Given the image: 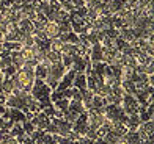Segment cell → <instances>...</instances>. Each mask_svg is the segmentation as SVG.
<instances>
[{
  "mask_svg": "<svg viewBox=\"0 0 154 144\" xmlns=\"http://www.w3.org/2000/svg\"><path fill=\"white\" fill-rule=\"evenodd\" d=\"M72 86L77 88V90H87V75L85 72H77L75 77L72 80Z\"/></svg>",
  "mask_w": 154,
  "mask_h": 144,
  "instance_id": "277c9868",
  "label": "cell"
},
{
  "mask_svg": "<svg viewBox=\"0 0 154 144\" xmlns=\"http://www.w3.org/2000/svg\"><path fill=\"white\" fill-rule=\"evenodd\" d=\"M121 102H123V111L126 113V114H134V113H138V108H140V105H138V102H137V99H135V96H132V94H123V99H121Z\"/></svg>",
  "mask_w": 154,
  "mask_h": 144,
  "instance_id": "6da1fadb",
  "label": "cell"
},
{
  "mask_svg": "<svg viewBox=\"0 0 154 144\" xmlns=\"http://www.w3.org/2000/svg\"><path fill=\"white\" fill-rule=\"evenodd\" d=\"M43 31H44V35L47 36V39H55V38L60 36V27H58V24L51 22V20H47V22H46Z\"/></svg>",
  "mask_w": 154,
  "mask_h": 144,
  "instance_id": "3957f363",
  "label": "cell"
},
{
  "mask_svg": "<svg viewBox=\"0 0 154 144\" xmlns=\"http://www.w3.org/2000/svg\"><path fill=\"white\" fill-rule=\"evenodd\" d=\"M66 2L71 5L72 10H77V8H82V6H85V2H83V0H66Z\"/></svg>",
  "mask_w": 154,
  "mask_h": 144,
  "instance_id": "9c48e42d",
  "label": "cell"
},
{
  "mask_svg": "<svg viewBox=\"0 0 154 144\" xmlns=\"http://www.w3.org/2000/svg\"><path fill=\"white\" fill-rule=\"evenodd\" d=\"M2 46H3V49H6L8 52H14V50L22 49V44L17 43V41H3Z\"/></svg>",
  "mask_w": 154,
  "mask_h": 144,
  "instance_id": "8992f818",
  "label": "cell"
},
{
  "mask_svg": "<svg viewBox=\"0 0 154 144\" xmlns=\"http://www.w3.org/2000/svg\"><path fill=\"white\" fill-rule=\"evenodd\" d=\"M6 110V107H5V104L3 102H0V114H3V111Z\"/></svg>",
  "mask_w": 154,
  "mask_h": 144,
  "instance_id": "30bf717a",
  "label": "cell"
},
{
  "mask_svg": "<svg viewBox=\"0 0 154 144\" xmlns=\"http://www.w3.org/2000/svg\"><path fill=\"white\" fill-rule=\"evenodd\" d=\"M47 71H49V67L43 63H38L36 66H35V78H41V80H44L47 77Z\"/></svg>",
  "mask_w": 154,
  "mask_h": 144,
  "instance_id": "5b68a950",
  "label": "cell"
},
{
  "mask_svg": "<svg viewBox=\"0 0 154 144\" xmlns=\"http://www.w3.org/2000/svg\"><path fill=\"white\" fill-rule=\"evenodd\" d=\"M137 133H138V136H140L142 141L152 140V119L142 122V125L137 127Z\"/></svg>",
  "mask_w": 154,
  "mask_h": 144,
  "instance_id": "7a4b0ae2",
  "label": "cell"
},
{
  "mask_svg": "<svg viewBox=\"0 0 154 144\" xmlns=\"http://www.w3.org/2000/svg\"><path fill=\"white\" fill-rule=\"evenodd\" d=\"M68 110H71V111H75L77 114H80V113L85 111V107H83V104L79 102V100H69Z\"/></svg>",
  "mask_w": 154,
  "mask_h": 144,
  "instance_id": "52a82bcc",
  "label": "cell"
},
{
  "mask_svg": "<svg viewBox=\"0 0 154 144\" xmlns=\"http://www.w3.org/2000/svg\"><path fill=\"white\" fill-rule=\"evenodd\" d=\"M107 104H106V99L99 94H93L91 97V108H104Z\"/></svg>",
  "mask_w": 154,
  "mask_h": 144,
  "instance_id": "ba28073f",
  "label": "cell"
}]
</instances>
